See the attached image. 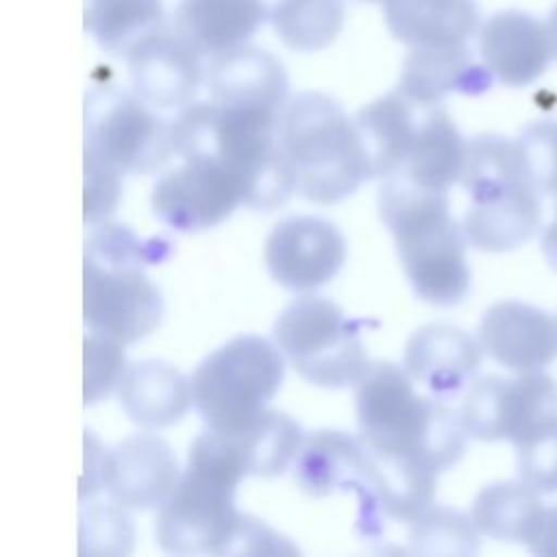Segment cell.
Listing matches in <instances>:
<instances>
[{
	"label": "cell",
	"mask_w": 557,
	"mask_h": 557,
	"mask_svg": "<svg viewBox=\"0 0 557 557\" xmlns=\"http://www.w3.org/2000/svg\"><path fill=\"white\" fill-rule=\"evenodd\" d=\"M355 385L359 437L372 453L411 459L437 474L463 457L468 431L461 413L444 398L418 396L405 368L370 363Z\"/></svg>",
	"instance_id": "1"
},
{
	"label": "cell",
	"mask_w": 557,
	"mask_h": 557,
	"mask_svg": "<svg viewBox=\"0 0 557 557\" xmlns=\"http://www.w3.org/2000/svg\"><path fill=\"white\" fill-rule=\"evenodd\" d=\"M278 117L233 111L209 102L181 109L172 122L176 157L211 154L222 161L242 187V202L272 211L298 189L296 170L276 135Z\"/></svg>",
	"instance_id": "2"
},
{
	"label": "cell",
	"mask_w": 557,
	"mask_h": 557,
	"mask_svg": "<svg viewBox=\"0 0 557 557\" xmlns=\"http://www.w3.org/2000/svg\"><path fill=\"white\" fill-rule=\"evenodd\" d=\"M379 213L396 239L416 294L435 307L459 305L470 289L466 233L450 213L446 191L392 174L379 187Z\"/></svg>",
	"instance_id": "3"
},
{
	"label": "cell",
	"mask_w": 557,
	"mask_h": 557,
	"mask_svg": "<svg viewBox=\"0 0 557 557\" xmlns=\"http://www.w3.org/2000/svg\"><path fill=\"white\" fill-rule=\"evenodd\" d=\"M242 476L220 433H200L189 448L183 476L159 507L157 544L174 555H233L246 516L235 507Z\"/></svg>",
	"instance_id": "4"
},
{
	"label": "cell",
	"mask_w": 557,
	"mask_h": 557,
	"mask_svg": "<svg viewBox=\"0 0 557 557\" xmlns=\"http://www.w3.org/2000/svg\"><path fill=\"white\" fill-rule=\"evenodd\" d=\"M276 135L307 200L333 205L370 178V161L355 120L320 91H305L283 107Z\"/></svg>",
	"instance_id": "5"
},
{
	"label": "cell",
	"mask_w": 557,
	"mask_h": 557,
	"mask_svg": "<svg viewBox=\"0 0 557 557\" xmlns=\"http://www.w3.org/2000/svg\"><path fill=\"white\" fill-rule=\"evenodd\" d=\"M283 357L259 335H239L189 376L191 403L209 429L228 433L259 416L283 381Z\"/></svg>",
	"instance_id": "6"
},
{
	"label": "cell",
	"mask_w": 557,
	"mask_h": 557,
	"mask_svg": "<svg viewBox=\"0 0 557 557\" xmlns=\"http://www.w3.org/2000/svg\"><path fill=\"white\" fill-rule=\"evenodd\" d=\"M363 320L348 318L333 300L302 296L274 322V342L292 368L320 387H346L368 370L359 335Z\"/></svg>",
	"instance_id": "7"
},
{
	"label": "cell",
	"mask_w": 557,
	"mask_h": 557,
	"mask_svg": "<svg viewBox=\"0 0 557 557\" xmlns=\"http://www.w3.org/2000/svg\"><path fill=\"white\" fill-rule=\"evenodd\" d=\"M85 154L124 174H150L170 157L172 122L159 117L146 100L104 85L85 96Z\"/></svg>",
	"instance_id": "8"
},
{
	"label": "cell",
	"mask_w": 557,
	"mask_h": 557,
	"mask_svg": "<svg viewBox=\"0 0 557 557\" xmlns=\"http://www.w3.org/2000/svg\"><path fill=\"white\" fill-rule=\"evenodd\" d=\"M459 413L470 437L518 448L557 426V383L540 370L518 379L490 374L470 385Z\"/></svg>",
	"instance_id": "9"
},
{
	"label": "cell",
	"mask_w": 557,
	"mask_h": 557,
	"mask_svg": "<svg viewBox=\"0 0 557 557\" xmlns=\"http://www.w3.org/2000/svg\"><path fill=\"white\" fill-rule=\"evenodd\" d=\"M144 265L85 257V322L124 344L150 335L163 318V298Z\"/></svg>",
	"instance_id": "10"
},
{
	"label": "cell",
	"mask_w": 557,
	"mask_h": 557,
	"mask_svg": "<svg viewBox=\"0 0 557 557\" xmlns=\"http://www.w3.org/2000/svg\"><path fill=\"white\" fill-rule=\"evenodd\" d=\"M152 187L150 205L168 226L194 233L218 226L242 202V187L231 170L211 154L178 157Z\"/></svg>",
	"instance_id": "11"
},
{
	"label": "cell",
	"mask_w": 557,
	"mask_h": 557,
	"mask_svg": "<svg viewBox=\"0 0 557 557\" xmlns=\"http://www.w3.org/2000/svg\"><path fill=\"white\" fill-rule=\"evenodd\" d=\"M294 481L315 498L337 490H352L359 498L357 527L363 535H381L385 516L372 494V459L361 437L342 431L305 435L294 459Z\"/></svg>",
	"instance_id": "12"
},
{
	"label": "cell",
	"mask_w": 557,
	"mask_h": 557,
	"mask_svg": "<svg viewBox=\"0 0 557 557\" xmlns=\"http://www.w3.org/2000/svg\"><path fill=\"white\" fill-rule=\"evenodd\" d=\"M346 259L342 233L320 218H287L265 239V265L272 278L292 292H315Z\"/></svg>",
	"instance_id": "13"
},
{
	"label": "cell",
	"mask_w": 557,
	"mask_h": 557,
	"mask_svg": "<svg viewBox=\"0 0 557 557\" xmlns=\"http://www.w3.org/2000/svg\"><path fill=\"white\" fill-rule=\"evenodd\" d=\"M202 54L170 24L152 30L126 54L135 94L150 107L183 109L202 78Z\"/></svg>",
	"instance_id": "14"
},
{
	"label": "cell",
	"mask_w": 557,
	"mask_h": 557,
	"mask_svg": "<svg viewBox=\"0 0 557 557\" xmlns=\"http://www.w3.org/2000/svg\"><path fill=\"white\" fill-rule=\"evenodd\" d=\"M205 81L211 100L224 109L278 117L287 104V72L261 48L244 44L211 57Z\"/></svg>",
	"instance_id": "15"
},
{
	"label": "cell",
	"mask_w": 557,
	"mask_h": 557,
	"mask_svg": "<svg viewBox=\"0 0 557 557\" xmlns=\"http://www.w3.org/2000/svg\"><path fill=\"white\" fill-rule=\"evenodd\" d=\"M479 344L509 370H542L557 359V320L540 307L503 300L483 313Z\"/></svg>",
	"instance_id": "16"
},
{
	"label": "cell",
	"mask_w": 557,
	"mask_h": 557,
	"mask_svg": "<svg viewBox=\"0 0 557 557\" xmlns=\"http://www.w3.org/2000/svg\"><path fill=\"white\" fill-rule=\"evenodd\" d=\"M178 479L176 455L157 435H131L107 455L104 490L126 509L161 507Z\"/></svg>",
	"instance_id": "17"
},
{
	"label": "cell",
	"mask_w": 557,
	"mask_h": 557,
	"mask_svg": "<svg viewBox=\"0 0 557 557\" xmlns=\"http://www.w3.org/2000/svg\"><path fill=\"white\" fill-rule=\"evenodd\" d=\"M479 54L503 85L527 87L550 63L548 28L524 11H498L479 28Z\"/></svg>",
	"instance_id": "18"
},
{
	"label": "cell",
	"mask_w": 557,
	"mask_h": 557,
	"mask_svg": "<svg viewBox=\"0 0 557 557\" xmlns=\"http://www.w3.org/2000/svg\"><path fill=\"white\" fill-rule=\"evenodd\" d=\"M403 366L411 381L446 400L476 374L481 348L457 326L429 324L409 337Z\"/></svg>",
	"instance_id": "19"
},
{
	"label": "cell",
	"mask_w": 557,
	"mask_h": 557,
	"mask_svg": "<svg viewBox=\"0 0 557 557\" xmlns=\"http://www.w3.org/2000/svg\"><path fill=\"white\" fill-rule=\"evenodd\" d=\"M494 74L463 46L411 48L403 63L398 91L416 104L433 107L450 91L481 96L492 87Z\"/></svg>",
	"instance_id": "20"
},
{
	"label": "cell",
	"mask_w": 557,
	"mask_h": 557,
	"mask_svg": "<svg viewBox=\"0 0 557 557\" xmlns=\"http://www.w3.org/2000/svg\"><path fill=\"white\" fill-rule=\"evenodd\" d=\"M540 224V194L529 183L474 198L463 215L466 239L485 252H505L524 244Z\"/></svg>",
	"instance_id": "21"
},
{
	"label": "cell",
	"mask_w": 557,
	"mask_h": 557,
	"mask_svg": "<svg viewBox=\"0 0 557 557\" xmlns=\"http://www.w3.org/2000/svg\"><path fill=\"white\" fill-rule=\"evenodd\" d=\"M392 35L409 48L463 46L479 28L474 0H383Z\"/></svg>",
	"instance_id": "22"
},
{
	"label": "cell",
	"mask_w": 557,
	"mask_h": 557,
	"mask_svg": "<svg viewBox=\"0 0 557 557\" xmlns=\"http://www.w3.org/2000/svg\"><path fill=\"white\" fill-rule=\"evenodd\" d=\"M117 398L124 413L144 429H165L178 422L191 403V385L174 366L159 359L126 368Z\"/></svg>",
	"instance_id": "23"
},
{
	"label": "cell",
	"mask_w": 557,
	"mask_h": 557,
	"mask_svg": "<svg viewBox=\"0 0 557 557\" xmlns=\"http://www.w3.org/2000/svg\"><path fill=\"white\" fill-rule=\"evenodd\" d=\"M265 22L259 0H181L174 28L202 54L215 57L244 46Z\"/></svg>",
	"instance_id": "24"
},
{
	"label": "cell",
	"mask_w": 557,
	"mask_h": 557,
	"mask_svg": "<svg viewBox=\"0 0 557 557\" xmlns=\"http://www.w3.org/2000/svg\"><path fill=\"white\" fill-rule=\"evenodd\" d=\"M420 107L396 89L357 111L352 120L368 152L370 178H387L405 165L413 146Z\"/></svg>",
	"instance_id": "25"
},
{
	"label": "cell",
	"mask_w": 557,
	"mask_h": 557,
	"mask_svg": "<svg viewBox=\"0 0 557 557\" xmlns=\"http://www.w3.org/2000/svg\"><path fill=\"white\" fill-rule=\"evenodd\" d=\"M466 146L450 115L440 107H420L413 146L405 165L396 172L420 187L446 191L461 181Z\"/></svg>",
	"instance_id": "26"
},
{
	"label": "cell",
	"mask_w": 557,
	"mask_h": 557,
	"mask_svg": "<svg viewBox=\"0 0 557 557\" xmlns=\"http://www.w3.org/2000/svg\"><path fill=\"white\" fill-rule=\"evenodd\" d=\"M220 437L244 476L283 474L305 440L300 424L278 409H263L242 429L220 433Z\"/></svg>",
	"instance_id": "27"
},
{
	"label": "cell",
	"mask_w": 557,
	"mask_h": 557,
	"mask_svg": "<svg viewBox=\"0 0 557 557\" xmlns=\"http://www.w3.org/2000/svg\"><path fill=\"white\" fill-rule=\"evenodd\" d=\"M542 511L544 503L529 483L496 481L476 494L470 518L481 535L509 544H527Z\"/></svg>",
	"instance_id": "28"
},
{
	"label": "cell",
	"mask_w": 557,
	"mask_h": 557,
	"mask_svg": "<svg viewBox=\"0 0 557 557\" xmlns=\"http://www.w3.org/2000/svg\"><path fill=\"white\" fill-rule=\"evenodd\" d=\"M265 22L283 44L298 52H315L335 41L344 26L342 0H259Z\"/></svg>",
	"instance_id": "29"
},
{
	"label": "cell",
	"mask_w": 557,
	"mask_h": 557,
	"mask_svg": "<svg viewBox=\"0 0 557 557\" xmlns=\"http://www.w3.org/2000/svg\"><path fill=\"white\" fill-rule=\"evenodd\" d=\"M157 0H85V28L111 54H128L152 30L165 26Z\"/></svg>",
	"instance_id": "30"
},
{
	"label": "cell",
	"mask_w": 557,
	"mask_h": 557,
	"mask_svg": "<svg viewBox=\"0 0 557 557\" xmlns=\"http://www.w3.org/2000/svg\"><path fill=\"white\" fill-rule=\"evenodd\" d=\"M522 183L531 185L518 139H507L496 133H481L468 141L461 185L470 198H481L496 189Z\"/></svg>",
	"instance_id": "31"
},
{
	"label": "cell",
	"mask_w": 557,
	"mask_h": 557,
	"mask_svg": "<svg viewBox=\"0 0 557 557\" xmlns=\"http://www.w3.org/2000/svg\"><path fill=\"white\" fill-rule=\"evenodd\" d=\"M409 544L418 555L468 557L479 550V529L466 513L431 505L409 527Z\"/></svg>",
	"instance_id": "32"
},
{
	"label": "cell",
	"mask_w": 557,
	"mask_h": 557,
	"mask_svg": "<svg viewBox=\"0 0 557 557\" xmlns=\"http://www.w3.org/2000/svg\"><path fill=\"white\" fill-rule=\"evenodd\" d=\"M81 553L126 555L133 548V524L120 503H89L78 518Z\"/></svg>",
	"instance_id": "33"
},
{
	"label": "cell",
	"mask_w": 557,
	"mask_h": 557,
	"mask_svg": "<svg viewBox=\"0 0 557 557\" xmlns=\"http://www.w3.org/2000/svg\"><path fill=\"white\" fill-rule=\"evenodd\" d=\"M172 255V242L165 237L139 239L122 224H96L85 239V257L100 261H126L137 265L161 263Z\"/></svg>",
	"instance_id": "34"
},
{
	"label": "cell",
	"mask_w": 557,
	"mask_h": 557,
	"mask_svg": "<svg viewBox=\"0 0 557 557\" xmlns=\"http://www.w3.org/2000/svg\"><path fill=\"white\" fill-rule=\"evenodd\" d=\"M126 368L124 342L91 331L85 337V405L107 398L120 385Z\"/></svg>",
	"instance_id": "35"
},
{
	"label": "cell",
	"mask_w": 557,
	"mask_h": 557,
	"mask_svg": "<svg viewBox=\"0 0 557 557\" xmlns=\"http://www.w3.org/2000/svg\"><path fill=\"white\" fill-rule=\"evenodd\" d=\"M518 144L537 194H557V122L537 120L522 128Z\"/></svg>",
	"instance_id": "36"
},
{
	"label": "cell",
	"mask_w": 557,
	"mask_h": 557,
	"mask_svg": "<svg viewBox=\"0 0 557 557\" xmlns=\"http://www.w3.org/2000/svg\"><path fill=\"white\" fill-rule=\"evenodd\" d=\"M518 470L537 492H557V426L518 446Z\"/></svg>",
	"instance_id": "37"
},
{
	"label": "cell",
	"mask_w": 557,
	"mask_h": 557,
	"mask_svg": "<svg viewBox=\"0 0 557 557\" xmlns=\"http://www.w3.org/2000/svg\"><path fill=\"white\" fill-rule=\"evenodd\" d=\"M122 174L85 154V224H102L115 211Z\"/></svg>",
	"instance_id": "38"
},
{
	"label": "cell",
	"mask_w": 557,
	"mask_h": 557,
	"mask_svg": "<svg viewBox=\"0 0 557 557\" xmlns=\"http://www.w3.org/2000/svg\"><path fill=\"white\" fill-rule=\"evenodd\" d=\"M107 455H109V450L102 448L100 440L91 431H85V472H83L81 485H78L81 503L89 500L98 490L104 487Z\"/></svg>",
	"instance_id": "39"
},
{
	"label": "cell",
	"mask_w": 557,
	"mask_h": 557,
	"mask_svg": "<svg viewBox=\"0 0 557 557\" xmlns=\"http://www.w3.org/2000/svg\"><path fill=\"white\" fill-rule=\"evenodd\" d=\"M527 548L535 555H557V505L544 507Z\"/></svg>",
	"instance_id": "40"
},
{
	"label": "cell",
	"mask_w": 557,
	"mask_h": 557,
	"mask_svg": "<svg viewBox=\"0 0 557 557\" xmlns=\"http://www.w3.org/2000/svg\"><path fill=\"white\" fill-rule=\"evenodd\" d=\"M540 246H542V252H544L548 265L557 272V218L542 231Z\"/></svg>",
	"instance_id": "41"
},
{
	"label": "cell",
	"mask_w": 557,
	"mask_h": 557,
	"mask_svg": "<svg viewBox=\"0 0 557 557\" xmlns=\"http://www.w3.org/2000/svg\"><path fill=\"white\" fill-rule=\"evenodd\" d=\"M546 28H548V37H550L553 54H555V59H557V7L550 11L548 22H546Z\"/></svg>",
	"instance_id": "42"
},
{
	"label": "cell",
	"mask_w": 557,
	"mask_h": 557,
	"mask_svg": "<svg viewBox=\"0 0 557 557\" xmlns=\"http://www.w3.org/2000/svg\"><path fill=\"white\" fill-rule=\"evenodd\" d=\"M359 2H379V0H359ZM383 2V0H381Z\"/></svg>",
	"instance_id": "43"
},
{
	"label": "cell",
	"mask_w": 557,
	"mask_h": 557,
	"mask_svg": "<svg viewBox=\"0 0 557 557\" xmlns=\"http://www.w3.org/2000/svg\"><path fill=\"white\" fill-rule=\"evenodd\" d=\"M555 218H557V205H555Z\"/></svg>",
	"instance_id": "44"
},
{
	"label": "cell",
	"mask_w": 557,
	"mask_h": 557,
	"mask_svg": "<svg viewBox=\"0 0 557 557\" xmlns=\"http://www.w3.org/2000/svg\"><path fill=\"white\" fill-rule=\"evenodd\" d=\"M157 2H161V0H157Z\"/></svg>",
	"instance_id": "45"
}]
</instances>
